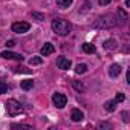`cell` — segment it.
<instances>
[{"mask_svg":"<svg viewBox=\"0 0 130 130\" xmlns=\"http://www.w3.org/2000/svg\"><path fill=\"white\" fill-rule=\"evenodd\" d=\"M87 71V66L86 64H77V68H75V72L77 74H84Z\"/></svg>","mask_w":130,"mask_h":130,"instance_id":"2e32d148","label":"cell"},{"mask_svg":"<svg viewBox=\"0 0 130 130\" xmlns=\"http://www.w3.org/2000/svg\"><path fill=\"white\" fill-rule=\"evenodd\" d=\"M32 17H34V19H37V20H40V22H41V20H44V15H43V14H40V12H32Z\"/></svg>","mask_w":130,"mask_h":130,"instance_id":"603a6c76","label":"cell"},{"mask_svg":"<svg viewBox=\"0 0 130 130\" xmlns=\"http://www.w3.org/2000/svg\"><path fill=\"white\" fill-rule=\"evenodd\" d=\"M54 51H55V47H54V44L52 43H44V46L41 47V55L43 57H47V55H51V54H54Z\"/></svg>","mask_w":130,"mask_h":130,"instance_id":"30bf717a","label":"cell"},{"mask_svg":"<svg viewBox=\"0 0 130 130\" xmlns=\"http://www.w3.org/2000/svg\"><path fill=\"white\" fill-rule=\"evenodd\" d=\"M6 92H8V84L0 81V93H6Z\"/></svg>","mask_w":130,"mask_h":130,"instance_id":"ffe728a7","label":"cell"},{"mask_svg":"<svg viewBox=\"0 0 130 130\" xmlns=\"http://www.w3.org/2000/svg\"><path fill=\"white\" fill-rule=\"evenodd\" d=\"M122 119H124V122H128V118H127V112H122Z\"/></svg>","mask_w":130,"mask_h":130,"instance_id":"83f0119b","label":"cell"},{"mask_svg":"<svg viewBox=\"0 0 130 130\" xmlns=\"http://www.w3.org/2000/svg\"><path fill=\"white\" fill-rule=\"evenodd\" d=\"M15 46V41L14 40H8L6 41V47H14Z\"/></svg>","mask_w":130,"mask_h":130,"instance_id":"4316f807","label":"cell"},{"mask_svg":"<svg viewBox=\"0 0 130 130\" xmlns=\"http://www.w3.org/2000/svg\"><path fill=\"white\" fill-rule=\"evenodd\" d=\"M29 64H41V57H32L31 60H29Z\"/></svg>","mask_w":130,"mask_h":130,"instance_id":"ac0fdd59","label":"cell"},{"mask_svg":"<svg viewBox=\"0 0 130 130\" xmlns=\"http://www.w3.org/2000/svg\"><path fill=\"white\" fill-rule=\"evenodd\" d=\"M52 31L55 32V34H58V35H68L69 32H71V29H72V25L69 23V22H66V20H61V19H55V20H52Z\"/></svg>","mask_w":130,"mask_h":130,"instance_id":"6da1fadb","label":"cell"},{"mask_svg":"<svg viewBox=\"0 0 130 130\" xmlns=\"http://www.w3.org/2000/svg\"><path fill=\"white\" fill-rule=\"evenodd\" d=\"M20 86H22L23 90H29V89L34 87V81H32V80H23V81L20 83Z\"/></svg>","mask_w":130,"mask_h":130,"instance_id":"4fadbf2b","label":"cell"},{"mask_svg":"<svg viewBox=\"0 0 130 130\" xmlns=\"http://www.w3.org/2000/svg\"><path fill=\"white\" fill-rule=\"evenodd\" d=\"M116 101H106L104 103V109L107 110V112H115L116 110Z\"/></svg>","mask_w":130,"mask_h":130,"instance_id":"7c38bea8","label":"cell"},{"mask_svg":"<svg viewBox=\"0 0 130 130\" xmlns=\"http://www.w3.org/2000/svg\"><path fill=\"white\" fill-rule=\"evenodd\" d=\"M116 46H118V41L115 38H109V40H106L103 43V47L106 51H113V49H116Z\"/></svg>","mask_w":130,"mask_h":130,"instance_id":"9c48e42d","label":"cell"},{"mask_svg":"<svg viewBox=\"0 0 130 130\" xmlns=\"http://www.w3.org/2000/svg\"><path fill=\"white\" fill-rule=\"evenodd\" d=\"M112 125L109 124V122H101V124H98V128H110Z\"/></svg>","mask_w":130,"mask_h":130,"instance_id":"cb8c5ba5","label":"cell"},{"mask_svg":"<svg viewBox=\"0 0 130 130\" xmlns=\"http://www.w3.org/2000/svg\"><path fill=\"white\" fill-rule=\"evenodd\" d=\"M29 28L31 26L26 22H17V23H12V26H11L12 32H15V34H25V32L29 31Z\"/></svg>","mask_w":130,"mask_h":130,"instance_id":"5b68a950","label":"cell"},{"mask_svg":"<svg viewBox=\"0 0 130 130\" xmlns=\"http://www.w3.org/2000/svg\"><path fill=\"white\" fill-rule=\"evenodd\" d=\"M57 66L60 69H63V71H69L71 66H72V61L69 58H66V57H58L57 58Z\"/></svg>","mask_w":130,"mask_h":130,"instance_id":"8992f818","label":"cell"},{"mask_svg":"<svg viewBox=\"0 0 130 130\" xmlns=\"http://www.w3.org/2000/svg\"><path fill=\"white\" fill-rule=\"evenodd\" d=\"M71 118H72V121L80 122V121H83L84 115H83V112H81L80 109H72V112H71Z\"/></svg>","mask_w":130,"mask_h":130,"instance_id":"8fae6325","label":"cell"},{"mask_svg":"<svg viewBox=\"0 0 130 130\" xmlns=\"http://www.w3.org/2000/svg\"><path fill=\"white\" fill-rule=\"evenodd\" d=\"M112 2V0H98V3L101 5V6H106V5H109Z\"/></svg>","mask_w":130,"mask_h":130,"instance_id":"484cf974","label":"cell"},{"mask_svg":"<svg viewBox=\"0 0 130 130\" xmlns=\"http://www.w3.org/2000/svg\"><path fill=\"white\" fill-rule=\"evenodd\" d=\"M83 51H84L86 54H95L96 47H95L93 44H90V43H84V44H83Z\"/></svg>","mask_w":130,"mask_h":130,"instance_id":"5bb4252c","label":"cell"},{"mask_svg":"<svg viewBox=\"0 0 130 130\" xmlns=\"http://www.w3.org/2000/svg\"><path fill=\"white\" fill-rule=\"evenodd\" d=\"M74 87H75L78 92H83V90H84V86H83V84H80L78 81H74Z\"/></svg>","mask_w":130,"mask_h":130,"instance_id":"7402d4cb","label":"cell"},{"mask_svg":"<svg viewBox=\"0 0 130 130\" xmlns=\"http://www.w3.org/2000/svg\"><path fill=\"white\" fill-rule=\"evenodd\" d=\"M11 127H12V128H28V130H31V128H32L31 125H25V124H12Z\"/></svg>","mask_w":130,"mask_h":130,"instance_id":"44dd1931","label":"cell"},{"mask_svg":"<svg viewBox=\"0 0 130 130\" xmlns=\"http://www.w3.org/2000/svg\"><path fill=\"white\" fill-rule=\"evenodd\" d=\"M124 100H125L124 93H122V92H118V93H116V96H115V101H116V103H122Z\"/></svg>","mask_w":130,"mask_h":130,"instance_id":"d6986e66","label":"cell"},{"mask_svg":"<svg viewBox=\"0 0 130 130\" xmlns=\"http://www.w3.org/2000/svg\"><path fill=\"white\" fill-rule=\"evenodd\" d=\"M118 25V20H116V17L113 15V14H107V15H103V17H100L96 22H95V28H113V26H116Z\"/></svg>","mask_w":130,"mask_h":130,"instance_id":"7a4b0ae2","label":"cell"},{"mask_svg":"<svg viewBox=\"0 0 130 130\" xmlns=\"http://www.w3.org/2000/svg\"><path fill=\"white\" fill-rule=\"evenodd\" d=\"M15 72H25V74H29L31 71L26 69V68H15Z\"/></svg>","mask_w":130,"mask_h":130,"instance_id":"d4e9b609","label":"cell"},{"mask_svg":"<svg viewBox=\"0 0 130 130\" xmlns=\"http://www.w3.org/2000/svg\"><path fill=\"white\" fill-rule=\"evenodd\" d=\"M57 5L60 8H69L72 5V0H57Z\"/></svg>","mask_w":130,"mask_h":130,"instance_id":"9a60e30c","label":"cell"},{"mask_svg":"<svg viewBox=\"0 0 130 130\" xmlns=\"http://www.w3.org/2000/svg\"><path fill=\"white\" fill-rule=\"evenodd\" d=\"M119 74H121V66H119L118 63L112 64V66L109 68V75H110L112 78H118V77H119Z\"/></svg>","mask_w":130,"mask_h":130,"instance_id":"ba28073f","label":"cell"},{"mask_svg":"<svg viewBox=\"0 0 130 130\" xmlns=\"http://www.w3.org/2000/svg\"><path fill=\"white\" fill-rule=\"evenodd\" d=\"M118 15L121 17V25H122V23H125V20H127V14H125V11H124V9H121V8H118Z\"/></svg>","mask_w":130,"mask_h":130,"instance_id":"e0dca14e","label":"cell"},{"mask_svg":"<svg viewBox=\"0 0 130 130\" xmlns=\"http://www.w3.org/2000/svg\"><path fill=\"white\" fill-rule=\"evenodd\" d=\"M2 57H3L5 60H17V61H22V60H23V55L15 54V52H11V51H5V52H2Z\"/></svg>","mask_w":130,"mask_h":130,"instance_id":"52a82bcc","label":"cell"},{"mask_svg":"<svg viewBox=\"0 0 130 130\" xmlns=\"http://www.w3.org/2000/svg\"><path fill=\"white\" fill-rule=\"evenodd\" d=\"M52 103H54V106L57 109H63L64 106L68 104V98H66V95H63V93H54Z\"/></svg>","mask_w":130,"mask_h":130,"instance_id":"277c9868","label":"cell"},{"mask_svg":"<svg viewBox=\"0 0 130 130\" xmlns=\"http://www.w3.org/2000/svg\"><path fill=\"white\" fill-rule=\"evenodd\" d=\"M5 106H6V112H8V115H11V116L20 115V113L23 112V109H22L20 103H19V101H15V100H8Z\"/></svg>","mask_w":130,"mask_h":130,"instance_id":"3957f363","label":"cell"}]
</instances>
